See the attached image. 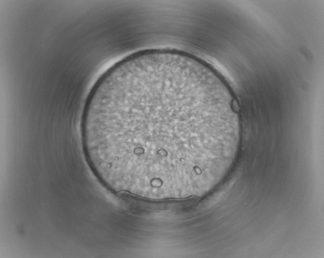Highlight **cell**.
I'll use <instances>...</instances> for the list:
<instances>
[{"label":"cell","instance_id":"6da1fadb","mask_svg":"<svg viewBox=\"0 0 324 258\" xmlns=\"http://www.w3.org/2000/svg\"><path fill=\"white\" fill-rule=\"evenodd\" d=\"M235 133L228 99L196 68L171 59L123 68L90 95L84 149L108 176L129 187L169 190L206 175Z\"/></svg>","mask_w":324,"mask_h":258}]
</instances>
